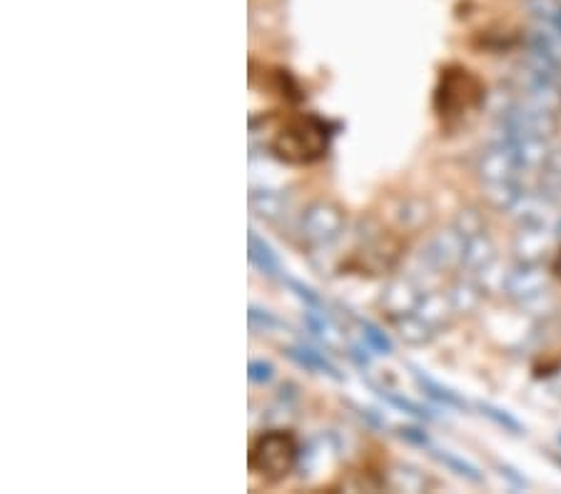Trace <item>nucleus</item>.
Segmentation results:
<instances>
[{"label":"nucleus","mask_w":561,"mask_h":494,"mask_svg":"<svg viewBox=\"0 0 561 494\" xmlns=\"http://www.w3.org/2000/svg\"><path fill=\"white\" fill-rule=\"evenodd\" d=\"M332 125L314 113L289 118L270 142V150L287 165H312L330 150Z\"/></svg>","instance_id":"f257e3e1"},{"label":"nucleus","mask_w":561,"mask_h":494,"mask_svg":"<svg viewBox=\"0 0 561 494\" xmlns=\"http://www.w3.org/2000/svg\"><path fill=\"white\" fill-rule=\"evenodd\" d=\"M486 101V90L472 70L449 66L442 70L434 90V111L445 123H459L477 113Z\"/></svg>","instance_id":"f03ea898"},{"label":"nucleus","mask_w":561,"mask_h":494,"mask_svg":"<svg viewBox=\"0 0 561 494\" xmlns=\"http://www.w3.org/2000/svg\"><path fill=\"white\" fill-rule=\"evenodd\" d=\"M300 460V445L285 429L262 433L250 447V472L267 482L285 480Z\"/></svg>","instance_id":"7ed1b4c3"},{"label":"nucleus","mask_w":561,"mask_h":494,"mask_svg":"<svg viewBox=\"0 0 561 494\" xmlns=\"http://www.w3.org/2000/svg\"><path fill=\"white\" fill-rule=\"evenodd\" d=\"M300 230L307 245L328 248L345 232V212L340 205L320 200L302 212Z\"/></svg>","instance_id":"20e7f679"},{"label":"nucleus","mask_w":561,"mask_h":494,"mask_svg":"<svg viewBox=\"0 0 561 494\" xmlns=\"http://www.w3.org/2000/svg\"><path fill=\"white\" fill-rule=\"evenodd\" d=\"M524 170L527 168L522 165L517 150L504 140H494L492 146L482 152V158H479V165H477L482 185L522 183Z\"/></svg>","instance_id":"39448f33"},{"label":"nucleus","mask_w":561,"mask_h":494,"mask_svg":"<svg viewBox=\"0 0 561 494\" xmlns=\"http://www.w3.org/2000/svg\"><path fill=\"white\" fill-rule=\"evenodd\" d=\"M502 292L510 300L517 302L519 308H524V305H529V302L539 300V298H545V295L551 292L549 290L547 269L541 267V265L519 263L517 267L506 273V280H504Z\"/></svg>","instance_id":"423d86ee"},{"label":"nucleus","mask_w":561,"mask_h":494,"mask_svg":"<svg viewBox=\"0 0 561 494\" xmlns=\"http://www.w3.org/2000/svg\"><path fill=\"white\" fill-rule=\"evenodd\" d=\"M557 240L554 228H541V225H519V235L514 240V255L519 263L541 265L551 253Z\"/></svg>","instance_id":"0eeeda50"},{"label":"nucleus","mask_w":561,"mask_h":494,"mask_svg":"<svg viewBox=\"0 0 561 494\" xmlns=\"http://www.w3.org/2000/svg\"><path fill=\"white\" fill-rule=\"evenodd\" d=\"M527 53L561 70V31L554 23L534 21L527 35Z\"/></svg>","instance_id":"6e6552de"},{"label":"nucleus","mask_w":561,"mask_h":494,"mask_svg":"<svg viewBox=\"0 0 561 494\" xmlns=\"http://www.w3.org/2000/svg\"><path fill=\"white\" fill-rule=\"evenodd\" d=\"M287 355L293 357L297 365H302L305 370L317 372V375H330V377H334V380H342L337 367L328 363V359H324L320 353H314V349H310V347H289Z\"/></svg>","instance_id":"1a4fd4ad"},{"label":"nucleus","mask_w":561,"mask_h":494,"mask_svg":"<svg viewBox=\"0 0 561 494\" xmlns=\"http://www.w3.org/2000/svg\"><path fill=\"white\" fill-rule=\"evenodd\" d=\"M250 260L252 265H257L262 273L265 275H279L283 273V267H279V260L273 253V248L267 245L265 240H262L255 230H250Z\"/></svg>","instance_id":"9d476101"},{"label":"nucleus","mask_w":561,"mask_h":494,"mask_svg":"<svg viewBox=\"0 0 561 494\" xmlns=\"http://www.w3.org/2000/svg\"><path fill=\"white\" fill-rule=\"evenodd\" d=\"M414 377H417V382H420V388L430 394L432 400H437V402H442V404H447V407H465V400H459L455 392H449L447 388H442L439 382H434L432 377H427V375H422L420 370H414Z\"/></svg>","instance_id":"9b49d317"},{"label":"nucleus","mask_w":561,"mask_h":494,"mask_svg":"<svg viewBox=\"0 0 561 494\" xmlns=\"http://www.w3.org/2000/svg\"><path fill=\"white\" fill-rule=\"evenodd\" d=\"M359 328H362V340H365V345H367L369 349H377L379 355H389V353H392V343H389V337L385 335L382 330L375 328L373 322L359 320Z\"/></svg>","instance_id":"f8f14e48"},{"label":"nucleus","mask_w":561,"mask_h":494,"mask_svg":"<svg viewBox=\"0 0 561 494\" xmlns=\"http://www.w3.org/2000/svg\"><path fill=\"white\" fill-rule=\"evenodd\" d=\"M434 457H437L442 464H447L449 470H455L457 474H461V478H467V480H472V482H482V474H479L477 467H472V464L465 462V460H459V457L449 455V452H434Z\"/></svg>","instance_id":"ddd939ff"},{"label":"nucleus","mask_w":561,"mask_h":494,"mask_svg":"<svg viewBox=\"0 0 561 494\" xmlns=\"http://www.w3.org/2000/svg\"><path fill=\"white\" fill-rule=\"evenodd\" d=\"M455 228L465 238H472V235H479V232H484L486 225L482 220V215H479L477 210H461L457 222H455Z\"/></svg>","instance_id":"4468645a"},{"label":"nucleus","mask_w":561,"mask_h":494,"mask_svg":"<svg viewBox=\"0 0 561 494\" xmlns=\"http://www.w3.org/2000/svg\"><path fill=\"white\" fill-rule=\"evenodd\" d=\"M479 410H482V415H486V417H492L494 422H500L502 427H506V429H512V433H522V425L517 420H514L512 415H506L504 410H496V407H492V404H479Z\"/></svg>","instance_id":"2eb2a0df"},{"label":"nucleus","mask_w":561,"mask_h":494,"mask_svg":"<svg viewBox=\"0 0 561 494\" xmlns=\"http://www.w3.org/2000/svg\"><path fill=\"white\" fill-rule=\"evenodd\" d=\"M248 377L252 382H270L275 377V367L270 365V363H265V359H250V365H248Z\"/></svg>","instance_id":"dca6fc26"},{"label":"nucleus","mask_w":561,"mask_h":494,"mask_svg":"<svg viewBox=\"0 0 561 494\" xmlns=\"http://www.w3.org/2000/svg\"><path fill=\"white\" fill-rule=\"evenodd\" d=\"M385 398L392 402V404H397V407L400 410H407L410 412V415H414V417H430V412H424L420 404H414V402H410V400H402V398H397V394H385Z\"/></svg>","instance_id":"f3484780"},{"label":"nucleus","mask_w":561,"mask_h":494,"mask_svg":"<svg viewBox=\"0 0 561 494\" xmlns=\"http://www.w3.org/2000/svg\"><path fill=\"white\" fill-rule=\"evenodd\" d=\"M289 283V287H293V290H297V295H300V298L310 305V308H320V298H317V295H312V290L310 287H305L302 283H297V280H287Z\"/></svg>","instance_id":"a211bd4d"},{"label":"nucleus","mask_w":561,"mask_h":494,"mask_svg":"<svg viewBox=\"0 0 561 494\" xmlns=\"http://www.w3.org/2000/svg\"><path fill=\"white\" fill-rule=\"evenodd\" d=\"M250 322L252 325H257V322H262V328H279V322L273 318V314L267 312H260L257 308H250Z\"/></svg>","instance_id":"6ab92c4d"},{"label":"nucleus","mask_w":561,"mask_h":494,"mask_svg":"<svg viewBox=\"0 0 561 494\" xmlns=\"http://www.w3.org/2000/svg\"><path fill=\"white\" fill-rule=\"evenodd\" d=\"M400 437L407 439V443H412V445H422V447L430 445L427 435L420 433V429H414V427H402V429H400Z\"/></svg>","instance_id":"aec40b11"},{"label":"nucleus","mask_w":561,"mask_h":494,"mask_svg":"<svg viewBox=\"0 0 561 494\" xmlns=\"http://www.w3.org/2000/svg\"><path fill=\"white\" fill-rule=\"evenodd\" d=\"M554 273H557V277L561 280V253H559L557 260H554Z\"/></svg>","instance_id":"412c9836"},{"label":"nucleus","mask_w":561,"mask_h":494,"mask_svg":"<svg viewBox=\"0 0 561 494\" xmlns=\"http://www.w3.org/2000/svg\"><path fill=\"white\" fill-rule=\"evenodd\" d=\"M554 230H557V240H561V218L557 220V228Z\"/></svg>","instance_id":"4be33fe9"}]
</instances>
